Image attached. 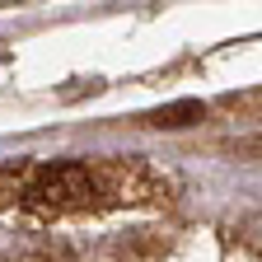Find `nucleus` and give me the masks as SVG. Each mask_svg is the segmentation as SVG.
I'll use <instances>...</instances> for the list:
<instances>
[{
    "mask_svg": "<svg viewBox=\"0 0 262 262\" xmlns=\"http://www.w3.org/2000/svg\"><path fill=\"white\" fill-rule=\"evenodd\" d=\"M28 196H33V206L66 211V206H80V202L94 196V178L80 169V164H47V169H38Z\"/></svg>",
    "mask_w": 262,
    "mask_h": 262,
    "instance_id": "nucleus-1",
    "label": "nucleus"
},
{
    "mask_svg": "<svg viewBox=\"0 0 262 262\" xmlns=\"http://www.w3.org/2000/svg\"><path fill=\"white\" fill-rule=\"evenodd\" d=\"M192 117H202V103H192V98H183V103H173V108L150 113L155 126H183V122H192Z\"/></svg>",
    "mask_w": 262,
    "mask_h": 262,
    "instance_id": "nucleus-2",
    "label": "nucleus"
}]
</instances>
